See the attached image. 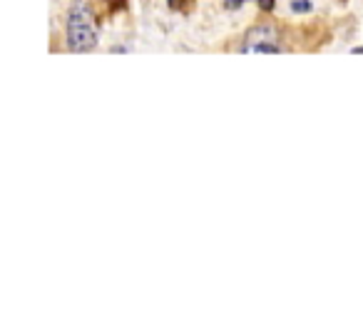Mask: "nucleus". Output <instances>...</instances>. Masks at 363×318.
Wrapping results in <instances>:
<instances>
[{
  "label": "nucleus",
  "instance_id": "obj_2",
  "mask_svg": "<svg viewBox=\"0 0 363 318\" xmlns=\"http://www.w3.org/2000/svg\"><path fill=\"white\" fill-rule=\"evenodd\" d=\"M244 50H247V52H272V55H279V52H281V47L272 45V42H249Z\"/></svg>",
  "mask_w": 363,
  "mask_h": 318
},
{
  "label": "nucleus",
  "instance_id": "obj_1",
  "mask_svg": "<svg viewBox=\"0 0 363 318\" xmlns=\"http://www.w3.org/2000/svg\"><path fill=\"white\" fill-rule=\"evenodd\" d=\"M97 42V25L92 8L82 0H75L67 13V45L75 52L92 50Z\"/></svg>",
  "mask_w": 363,
  "mask_h": 318
},
{
  "label": "nucleus",
  "instance_id": "obj_3",
  "mask_svg": "<svg viewBox=\"0 0 363 318\" xmlns=\"http://www.w3.org/2000/svg\"><path fill=\"white\" fill-rule=\"evenodd\" d=\"M294 11H308V3H294Z\"/></svg>",
  "mask_w": 363,
  "mask_h": 318
}]
</instances>
